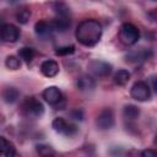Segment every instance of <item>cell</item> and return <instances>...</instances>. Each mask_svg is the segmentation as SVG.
I'll return each mask as SVG.
<instances>
[{"instance_id":"cell-1","label":"cell","mask_w":157,"mask_h":157,"mask_svg":"<svg viewBox=\"0 0 157 157\" xmlns=\"http://www.w3.org/2000/svg\"><path fill=\"white\" fill-rule=\"evenodd\" d=\"M102 33H103L102 25L97 20L90 18V20H83L82 22L78 23L75 31V37L80 44L85 47H93L101 40Z\"/></svg>"},{"instance_id":"cell-2","label":"cell","mask_w":157,"mask_h":157,"mask_svg":"<svg viewBox=\"0 0 157 157\" xmlns=\"http://www.w3.org/2000/svg\"><path fill=\"white\" fill-rule=\"evenodd\" d=\"M119 39L125 45H134L140 39V31L135 25L130 22H125L120 26Z\"/></svg>"},{"instance_id":"cell-3","label":"cell","mask_w":157,"mask_h":157,"mask_svg":"<svg viewBox=\"0 0 157 157\" xmlns=\"http://www.w3.org/2000/svg\"><path fill=\"white\" fill-rule=\"evenodd\" d=\"M22 110L28 117L38 118L44 113V105L34 97H27L22 102Z\"/></svg>"},{"instance_id":"cell-4","label":"cell","mask_w":157,"mask_h":157,"mask_svg":"<svg viewBox=\"0 0 157 157\" xmlns=\"http://www.w3.org/2000/svg\"><path fill=\"white\" fill-rule=\"evenodd\" d=\"M130 94L135 101L139 102L148 101L151 98V90L148 83H146L145 81H136L130 90Z\"/></svg>"},{"instance_id":"cell-5","label":"cell","mask_w":157,"mask_h":157,"mask_svg":"<svg viewBox=\"0 0 157 157\" xmlns=\"http://www.w3.org/2000/svg\"><path fill=\"white\" fill-rule=\"evenodd\" d=\"M90 71L97 77H105L112 72V65L103 60H92L88 63Z\"/></svg>"},{"instance_id":"cell-6","label":"cell","mask_w":157,"mask_h":157,"mask_svg":"<svg viewBox=\"0 0 157 157\" xmlns=\"http://www.w3.org/2000/svg\"><path fill=\"white\" fill-rule=\"evenodd\" d=\"M96 124L99 129L107 130L110 129L114 125V113L110 108H104L103 110L99 112L96 119Z\"/></svg>"},{"instance_id":"cell-7","label":"cell","mask_w":157,"mask_h":157,"mask_svg":"<svg viewBox=\"0 0 157 157\" xmlns=\"http://www.w3.org/2000/svg\"><path fill=\"white\" fill-rule=\"evenodd\" d=\"M52 126L56 132L65 136H71L77 131V128L74 124L67 123L64 118H55L52 123Z\"/></svg>"},{"instance_id":"cell-8","label":"cell","mask_w":157,"mask_h":157,"mask_svg":"<svg viewBox=\"0 0 157 157\" xmlns=\"http://www.w3.org/2000/svg\"><path fill=\"white\" fill-rule=\"evenodd\" d=\"M42 97L50 105H59L63 102V93L56 86H49L42 92Z\"/></svg>"},{"instance_id":"cell-9","label":"cell","mask_w":157,"mask_h":157,"mask_svg":"<svg viewBox=\"0 0 157 157\" xmlns=\"http://www.w3.org/2000/svg\"><path fill=\"white\" fill-rule=\"evenodd\" d=\"M20 37V29L12 25V23H4L1 32H0V39L7 43H15Z\"/></svg>"},{"instance_id":"cell-10","label":"cell","mask_w":157,"mask_h":157,"mask_svg":"<svg viewBox=\"0 0 157 157\" xmlns=\"http://www.w3.org/2000/svg\"><path fill=\"white\" fill-rule=\"evenodd\" d=\"M76 87L82 92H91L96 87V80L90 75H81L76 80Z\"/></svg>"},{"instance_id":"cell-11","label":"cell","mask_w":157,"mask_h":157,"mask_svg":"<svg viewBox=\"0 0 157 157\" xmlns=\"http://www.w3.org/2000/svg\"><path fill=\"white\" fill-rule=\"evenodd\" d=\"M34 32L36 34L42 39H49L53 33V28L48 21H38L34 25Z\"/></svg>"},{"instance_id":"cell-12","label":"cell","mask_w":157,"mask_h":157,"mask_svg":"<svg viewBox=\"0 0 157 157\" xmlns=\"http://www.w3.org/2000/svg\"><path fill=\"white\" fill-rule=\"evenodd\" d=\"M40 72L45 77H54L59 72V64L55 60H44L40 64Z\"/></svg>"},{"instance_id":"cell-13","label":"cell","mask_w":157,"mask_h":157,"mask_svg":"<svg viewBox=\"0 0 157 157\" xmlns=\"http://www.w3.org/2000/svg\"><path fill=\"white\" fill-rule=\"evenodd\" d=\"M152 55V52L148 49H140V50H135V52H130L125 55L126 61L130 63H140L144 60H147L150 56Z\"/></svg>"},{"instance_id":"cell-14","label":"cell","mask_w":157,"mask_h":157,"mask_svg":"<svg viewBox=\"0 0 157 157\" xmlns=\"http://www.w3.org/2000/svg\"><path fill=\"white\" fill-rule=\"evenodd\" d=\"M53 10L55 12V18L59 20H67L71 21V13H70V7L64 4V2H54L53 4Z\"/></svg>"},{"instance_id":"cell-15","label":"cell","mask_w":157,"mask_h":157,"mask_svg":"<svg viewBox=\"0 0 157 157\" xmlns=\"http://www.w3.org/2000/svg\"><path fill=\"white\" fill-rule=\"evenodd\" d=\"M1 97L6 103H15L20 97V91L16 87H6L2 91Z\"/></svg>"},{"instance_id":"cell-16","label":"cell","mask_w":157,"mask_h":157,"mask_svg":"<svg viewBox=\"0 0 157 157\" xmlns=\"http://www.w3.org/2000/svg\"><path fill=\"white\" fill-rule=\"evenodd\" d=\"M123 114H124V118L125 119H128V120H135L140 115V109L135 104H128V105L124 107Z\"/></svg>"},{"instance_id":"cell-17","label":"cell","mask_w":157,"mask_h":157,"mask_svg":"<svg viewBox=\"0 0 157 157\" xmlns=\"http://www.w3.org/2000/svg\"><path fill=\"white\" fill-rule=\"evenodd\" d=\"M130 80V72L125 69H120L114 75V82L118 86H125Z\"/></svg>"},{"instance_id":"cell-18","label":"cell","mask_w":157,"mask_h":157,"mask_svg":"<svg viewBox=\"0 0 157 157\" xmlns=\"http://www.w3.org/2000/svg\"><path fill=\"white\" fill-rule=\"evenodd\" d=\"M52 28H53V32H65L69 27H70V23L71 21H67V20H59V18H54L53 21L49 22Z\"/></svg>"},{"instance_id":"cell-19","label":"cell","mask_w":157,"mask_h":157,"mask_svg":"<svg viewBox=\"0 0 157 157\" xmlns=\"http://www.w3.org/2000/svg\"><path fill=\"white\" fill-rule=\"evenodd\" d=\"M36 55V52L33 48H29V47H23L21 49H18V56H20V60H23L25 63L29 64L33 58Z\"/></svg>"},{"instance_id":"cell-20","label":"cell","mask_w":157,"mask_h":157,"mask_svg":"<svg viewBox=\"0 0 157 157\" xmlns=\"http://www.w3.org/2000/svg\"><path fill=\"white\" fill-rule=\"evenodd\" d=\"M36 150L39 157H59L49 145H37Z\"/></svg>"},{"instance_id":"cell-21","label":"cell","mask_w":157,"mask_h":157,"mask_svg":"<svg viewBox=\"0 0 157 157\" xmlns=\"http://www.w3.org/2000/svg\"><path fill=\"white\" fill-rule=\"evenodd\" d=\"M5 65L10 70H18L21 67V60L16 55H9L5 60Z\"/></svg>"},{"instance_id":"cell-22","label":"cell","mask_w":157,"mask_h":157,"mask_svg":"<svg viewBox=\"0 0 157 157\" xmlns=\"http://www.w3.org/2000/svg\"><path fill=\"white\" fill-rule=\"evenodd\" d=\"M29 17H31V11H29L28 9H21V10H18L17 13H16V20H17L21 25H26V23L28 22Z\"/></svg>"},{"instance_id":"cell-23","label":"cell","mask_w":157,"mask_h":157,"mask_svg":"<svg viewBox=\"0 0 157 157\" xmlns=\"http://www.w3.org/2000/svg\"><path fill=\"white\" fill-rule=\"evenodd\" d=\"M74 52H75V47H74V45H64V47L58 48V49L55 50V54L64 56V55H70V54H72Z\"/></svg>"},{"instance_id":"cell-24","label":"cell","mask_w":157,"mask_h":157,"mask_svg":"<svg viewBox=\"0 0 157 157\" xmlns=\"http://www.w3.org/2000/svg\"><path fill=\"white\" fill-rule=\"evenodd\" d=\"M4 156L5 157H15L16 156V148H15L13 144H11V142L7 144V146L4 151Z\"/></svg>"},{"instance_id":"cell-25","label":"cell","mask_w":157,"mask_h":157,"mask_svg":"<svg viewBox=\"0 0 157 157\" xmlns=\"http://www.w3.org/2000/svg\"><path fill=\"white\" fill-rule=\"evenodd\" d=\"M140 157H157V152L152 148H146L141 152Z\"/></svg>"},{"instance_id":"cell-26","label":"cell","mask_w":157,"mask_h":157,"mask_svg":"<svg viewBox=\"0 0 157 157\" xmlns=\"http://www.w3.org/2000/svg\"><path fill=\"white\" fill-rule=\"evenodd\" d=\"M71 117H72L74 119L82 120V118H83V113H82V110L76 109V110H72V112H71Z\"/></svg>"},{"instance_id":"cell-27","label":"cell","mask_w":157,"mask_h":157,"mask_svg":"<svg viewBox=\"0 0 157 157\" xmlns=\"http://www.w3.org/2000/svg\"><path fill=\"white\" fill-rule=\"evenodd\" d=\"M7 144H9V141L5 137L0 136V155H4V151H5L6 146H7Z\"/></svg>"},{"instance_id":"cell-28","label":"cell","mask_w":157,"mask_h":157,"mask_svg":"<svg viewBox=\"0 0 157 157\" xmlns=\"http://www.w3.org/2000/svg\"><path fill=\"white\" fill-rule=\"evenodd\" d=\"M155 80H156V76H151V82H152V90L156 91V83H155Z\"/></svg>"},{"instance_id":"cell-29","label":"cell","mask_w":157,"mask_h":157,"mask_svg":"<svg viewBox=\"0 0 157 157\" xmlns=\"http://www.w3.org/2000/svg\"><path fill=\"white\" fill-rule=\"evenodd\" d=\"M2 26H4V22H2L1 17H0V32H1V28H2Z\"/></svg>"}]
</instances>
